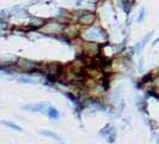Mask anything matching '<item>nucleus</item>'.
I'll return each mask as SVG.
<instances>
[{
  "label": "nucleus",
  "mask_w": 159,
  "mask_h": 144,
  "mask_svg": "<svg viewBox=\"0 0 159 144\" xmlns=\"http://www.w3.org/2000/svg\"><path fill=\"white\" fill-rule=\"evenodd\" d=\"M5 125H7V126H10L12 129H14V130H21V127L19 126H17V125H14V124H12V122H7V121H4Z\"/></svg>",
  "instance_id": "2"
},
{
  "label": "nucleus",
  "mask_w": 159,
  "mask_h": 144,
  "mask_svg": "<svg viewBox=\"0 0 159 144\" xmlns=\"http://www.w3.org/2000/svg\"><path fill=\"white\" fill-rule=\"evenodd\" d=\"M48 115H49L50 118H57V117H59V113H57V111L54 109V108H49V109H48Z\"/></svg>",
  "instance_id": "1"
},
{
  "label": "nucleus",
  "mask_w": 159,
  "mask_h": 144,
  "mask_svg": "<svg viewBox=\"0 0 159 144\" xmlns=\"http://www.w3.org/2000/svg\"><path fill=\"white\" fill-rule=\"evenodd\" d=\"M45 134H48V136H53V137H56V136H55V134H54V133H52V132H45Z\"/></svg>",
  "instance_id": "4"
},
{
  "label": "nucleus",
  "mask_w": 159,
  "mask_h": 144,
  "mask_svg": "<svg viewBox=\"0 0 159 144\" xmlns=\"http://www.w3.org/2000/svg\"><path fill=\"white\" fill-rule=\"evenodd\" d=\"M19 82H24V83H29V82H33V79H31V78H24V77H21V78H19Z\"/></svg>",
  "instance_id": "3"
}]
</instances>
